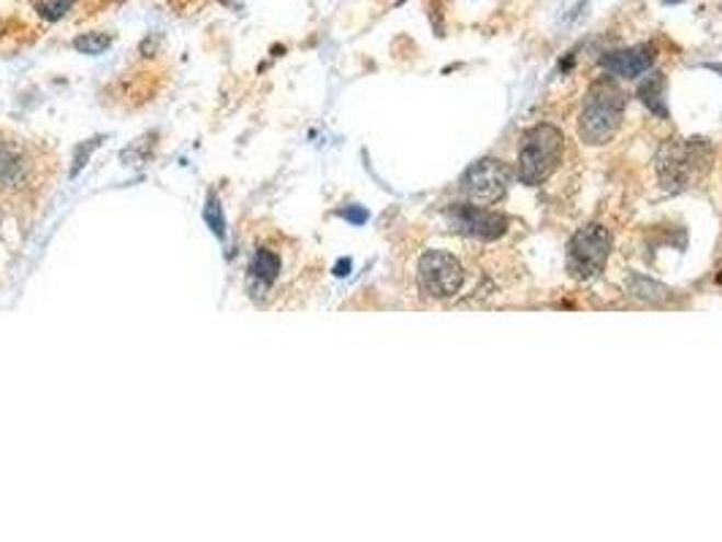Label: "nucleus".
<instances>
[{
	"mask_svg": "<svg viewBox=\"0 0 722 542\" xmlns=\"http://www.w3.org/2000/svg\"><path fill=\"white\" fill-rule=\"evenodd\" d=\"M714 163V150L707 139L665 141L657 152V180L663 191L681 193L701 182Z\"/></svg>",
	"mask_w": 722,
	"mask_h": 542,
	"instance_id": "1",
	"label": "nucleus"
},
{
	"mask_svg": "<svg viewBox=\"0 0 722 542\" xmlns=\"http://www.w3.org/2000/svg\"><path fill=\"white\" fill-rule=\"evenodd\" d=\"M624 117V93L614 79L603 77L587 90L578 114V134L587 145H608Z\"/></svg>",
	"mask_w": 722,
	"mask_h": 542,
	"instance_id": "2",
	"label": "nucleus"
},
{
	"mask_svg": "<svg viewBox=\"0 0 722 542\" xmlns=\"http://www.w3.org/2000/svg\"><path fill=\"white\" fill-rule=\"evenodd\" d=\"M565 155V136L560 128L543 123L527 130L519 145V180L525 185H541L560 169Z\"/></svg>",
	"mask_w": 722,
	"mask_h": 542,
	"instance_id": "3",
	"label": "nucleus"
},
{
	"mask_svg": "<svg viewBox=\"0 0 722 542\" xmlns=\"http://www.w3.org/2000/svg\"><path fill=\"white\" fill-rule=\"evenodd\" d=\"M608 255H611V233L608 228L584 226L573 233L571 244H568V272L576 279H593L606 269Z\"/></svg>",
	"mask_w": 722,
	"mask_h": 542,
	"instance_id": "4",
	"label": "nucleus"
},
{
	"mask_svg": "<svg viewBox=\"0 0 722 542\" xmlns=\"http://www.w3.org/2000/svg\"><path fill=\"white\" fill-rule=\"evenodd\" d=\"M419 285L432 299H454L465 285L462 261L446 250H426L419 258Z\"/></svg>",
	"mask_w": 722,
	"mask_h": 542,
	"instance_id": "5",
	"label": "nucleus"
},
{
	"mask_svg": "<svg viewBox=\"0 0 722 542\" xmlns=\"http://www.w3.org/2000/svg\"><path fill=\"white\" fill-rule=\"evenodd\" d=\"M508 185L511 171L508 165L497 161V158H481V161H475L462 174V182H459L465 196L473 204H481V207H492V204L503 201L505 193H508Z\"/></svg>",
	"mask_w": 722,
	"mask_h": 542,
	"instance_id": "6",
	"label": "nucleus"
},
{
	"mask_svg": "<svg viewBox=\"0 0 722 542\" xmlns=\"http://www.w3.org/2000/svg\"><path fill=\"white\" fill-rule=\"evenodd\" d=\"M446 220L454 231L470 239H481V242H494L508 231V217L492 212L481 204H454L446 209Z\"/></svg>",
	"mask_w": 722,
	"mask_h": 542,
	"instance_id": "7",
	"label": "nucleus"
},
{
	"mask_svg": "<svg viewBox=\"0 0 722 542\" xmlns=\"http://www.w3.org/2000/svg\"><path fill=\"white\" fill-rule=\"evenodd\" d=\"M655 62L652 47L641 44V47L630 49H617V53H606L600 57V66L608 77H622V79H635L641 73H646Z\"/></svg>",
	"mask_w": 722,
	"mask_h": 542,
	"instance_id": "8",
	"label": "nucleus"
},
{
	"mask_svg": "<svg viewBox=\"0 0 722 542\" xmlns=\"http://www.w3.org/2000/svg\"><path fill=\"white\" fill-rule=\"evenodd\" d=\"M31 176V161L16 141L0 136V191H20Z\"/></svg>",
	"mask_w": 722,
	"mask_h": 542,
	"instance_id": "9",
	"label": "nucleus"
},
{
	"mask_svg": "<svg viewBox=\"0 0 722 542\" xmlns=\"http://www.w3.org/2000/svg\"><path fill=\"white\" fill-rule=\"evenodd\" d=\"M277 274H280V258H277V253H272V250H259L253 264H250V279L259 282L261 288H270V285L277 279Z\"/></svg>",
	"mask_w": 722,
	"mask_h": 542,
	"instance_id": "10",
	"label": "nucleus"
},
{
	"mask_svg": "<svg viewBox=\"0 0 722 542\" xmlns=\"http://www.w3.org/2000/svg\"><path fill=\"white\" fill-rule=\"evenodd\" d=\"M628 290L630 296H635V299L641 301H650V304H661V301L671 299V290L665 288V285H661L652 277H644V274H633V277H628Z\"/></svg>",
	"mask_w": 722,
	"mask_h": 542,
	"instance_id": "11",
	"label": "nucleus"
},
{
	"mask_svg": "<svg viewBox=\"0 0 722 542\" xmlns=\"http://www.w3.org/2000/svg\"><path fill=\"white\" fill-rule=\"evenodd\" d=\"M639 99L644 101L646 106L652 108L655 114H661L665 117V79L663 73H652V77H646L644 82L639 84Z\"/></svg>",
	"mask_w": 722,
	"mask_h": 542,
	"instance_id": "12",
	"label": "nucleus"
},
{
	"mask_svg": "<svg viewBox=\"0 0 722 542\" xmlns=\"http://www.w3.org/2000/svg\"><path fill=\"white\" fill-rule=\"evenodd\" d=\"M110 47H112V36H106V33H84V36H79L77 42H73V49L82 55H101Z\"/></svg>",
	"mask_w": 722,
	"mask_h": 542,
	"instance_id": "13",
	"label": "nucleus"
},
{
	"mask_svg": "<svg viewBox=\"0 0 722 542\" xmlns=\"http://www.w3.org/2000/svg\"><path fill=\"white\" fill-rule=\"evenodd\" d=\"M207 222H209V228H213L215 233H218V237H224L226 233V220H224V212H220V204H218V198H209L207 201Z\"/></svg>",
	"mask_w": 722,
	"mask_h": 542,
	"instance_id": "14",
	"label": "nucleus"
},
{
	"mask_svg": "<svg viewBox=\"0 0 722 542\" xmlns=\"http://www.w3.org/2000/svg\"><path fill=\"white\" fill-rule=\"evenodd\" d=\"M71 3H73V0H58V3H42V5H38V11H42V14L47 16V20H60V16L66 14L68 9H71Z\"/></svg>",
	"mask_w": 722,
	"mask_h": 542,
	"instance_id": "15",
	"label": "nucleus"
},
{
	"mask_svg": "<svg viewBox=\"0 0 722 542\" xmlns=\"http://www.w3.org/2000/svg\"><path fill=\"white\" fill-rule=\"evenodd\" d=\"M343 217H348V220H354V222H364L367 220V212H364V209H345Z\"/></svg>",
	"mask_w": 722,
	"mask_h": 542,
	"instance_id": "16",
	"label": "nucleus"
},
{
	"mask_svg": "<svg viewBox=\"0 0 722 542\" xmlns=\"http://www.w3.org/2000/svg\"><path fill=\"white\" fill-rule=\"evenodd\" d=\"M351 269V261H340L337 264V277H345V274H348Z\"/></svg>",
	"mask_w": 722,
	"mask_h": 542,
	"instance_id": "17",
	"label": "nucleus"
}]
</instances>
